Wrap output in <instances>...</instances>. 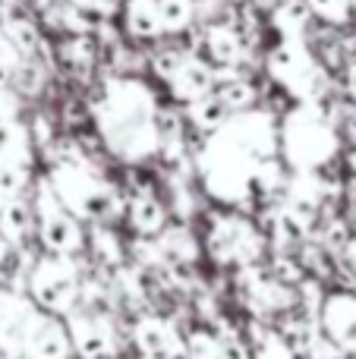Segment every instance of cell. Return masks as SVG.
<instances>
[{"label":"cell","mask_w":356,"mask_h":359,"mask_svg":"<svg viewBox=\"0 0 356 359\" xmlns=\"http://www.w3.org/2000/svg\"><path fill=\"white\" fill-rule=\"evenodd\" d=\"M32 297L48 312H69L79 297V278L67 259L54 255L35 265L32 271Z\"/></svg>","instance_id":"6da1fadb"},{"label":"cell","mask_w":356,"mask_h":359,"mask_svg":"<svg viewBox=\"0 0 356 359\" xmlns=\"http://www.w3.org/2000/svg\"><path fill=\"white\" fill-rule=\"evenodd\" d=\"M322 337L341 353H356V297L350 293H334L319 309Z\"/></svg>","instance_id":"7a4b0ae2"},{"label":"cell","mask_w":356,"mask_h":359,"mask_svg":"<svg viewBox=\"0 0 356 359\" xmlns=\"http://www.w3.org/2000/svg\"><path fill=\"white\" fill-rule=\"evenodd\" d=\"M69 344L82 359H111L114 331L98 312H79L69 318Z\"/></svg>","instance_id":"3957f363"},{"label":"cell","mask_w":356,"mask_h":359,"mask_svg":"<svg viewBox=\"0 0 356 359\" xmlns=\"http://www.w3.org/2000/svg\"><path fill=\"white\" fill-rule=\"evenodd\" d=\"M38 322V312L32 309L29 299L13 297V293H0V350L6 356L25 350L32 325Z\"/></svg>","instance_id":"277c9868"},{"label":"cell","mask_w":356,"mask_h":359,"mask_svg":"<svg viewBox=\"0 0 356 359\" xmlns=\"http://www.w3.org/2000/svg\"><path fill=\"white\" fill-rule=\"evenodd\" d=\"M136 347L142 350L145 359H180L183 356V337L170 322L158 316H145L136 322Z\"/></svg>","instance_id":"5b68a950"},{"label":"cell","mask_w":356,"mask_h":359,"mask_svg":"<svg viewBox=\"0 0 356 359\" xmlns=\"http://www.w3.org/2000/svg\"><path fill=\"white\" fill-rule=\"evenodd\" d=\"M25 353L32 359H69L73 356L69 331L54 318L38 316V322L29 331V341H25Z\"/></svg>","instance_id":"8992f818"},{"label":"cell","mask_w":356,"mask_h":359,"mask_svg":"<svg viewBox=\"0 0 356 359\" xmlns=\"http://www.w3.org/2000/svg\"><path fill=\"white\" fill-rule=\"evenodd\" d=\"M41 243L54 255H69L73 249L82 246V230L76 227V221L69 215H63L60 208H50L48 202L41 205Z\"/></svg>","instance_id":"52a82bcc"},{"label":"cell","mask_w":356,"mask_h":359,"mask_svg":"<svg viewBox=\"0 0 356 359\" xmlns=\"http://www.w3.org/2000/svg\"><path fill=\"white\" fill-rule=\"evenodd\" d=\"M259 252V240L252 236V230L243 221H221L212 233V255L221 262L233 259H249Z\"/></svg>","instance_id":"ba28073f"},{"label":"cell","mask_w":356,"mask_h":359,"mask_svg":"<svg viewBox=\"0 0 356 359\" xmlns=\"http://www.w3.org/2000/svg\"><path fill=\"white\" fill-rule=\"evenodd\" d=\"M212 86H214V69L205 67V63H199V60H183L180 73L174 76L177 98L193 101V104L196 101H202V98H208Z\"/></svg>","instance_id":"9c48e42d"},{"label":"cell","mask_w":356,"mask_h":359,"mask_svg":"<svg viewBox=\"0 0 356 359\" xmlns=\"http://www.w3.org/2000/svg\"><path fill=\"white\" fill-rule=\"evenodd\" d=\"M29 205L19 202V198H6V205L0 208V240L19 243L25 233H29Z\"/></svg>","instance_id":"30bf717a"},{"label":"cell","mask_w":356,"mask_h":359,"mask_svg":"<svg viewBox=\"0 0 356 359\" xmlns=\"http://www.w3.org/2000/svg\"><path fill=\"white\" fill-rule=\"evenodd\" d=\"M208 50H212L214 63H237L240 54H243V44H240L237 32L231 29V25H214V29H208Z\"/></svg>","instance_id":"8fae6325"},{"label":"cell","mask_w":356,"mask_h":359,"mask_svg":"<svg viewBox=\"0 0 356 359\" xmlns=\"http://www.w3.org/2000/svg\"><path fill=\"white\" fill-rule=\"evenodd\" d=\"M126 29H130L136 38H151L161 32V19H158V10L151 6V0H130Z\"/></svg>","instance_id":"7c38bea8"},{"label":"cell","mask_w":356,"mask_h":359,"mask_svg":"<svg viewBox=\"0 0 356 359\" xmlns=\"http://www.w3.org/2000/svg\"><path fill=\"white\" fill-rule=\"evenodd\" d=\"M132 224H136V230H142V233H158V230L164 227L161 202L151 196H139L136 202H132Z\"/></svg>","instance_id":"4fadbf2b"},{"label":"cell","mask_w":356,"mask_h":359,"mask_svg":"<svg viewBox=\"0 0 356 359\" xmlns=\"http://www.w3.org/2000/svg\"><path fill=\"white\" fill-rule=\"evenodd\" d=\"M151 6L158 10L161 29H183L193 16V0H151Z\"/></svg>","instance_id":"5bb4252c"},{"label":"cell","mask_w":356,"mask_h":359,"mask_svg":"<svg viewBox=\"0 0 356 359\" xmlns=\"http://www.w3.org/2000/svg\"><path fill=\"white\" fill-rule=\"evenodd\" d=\"M183 356L186 359H218L221 356V337H214L212 331L199 328L183 341Z\"/></svg>","instance_id":"9a60e30c"},{"label":"cell","mask_w":356,"mask_h":359,"mask_svg":"<svg viewBox=\"0 0 356 359\" xmlns=\"http://www.w3.org/2000/svg\"><path fill=\"white\" fill-rule=\"evenodd\" d=\"M306 19H309V10L303 0H284V4L278 6V29L290 38H296L306 29Z\"/></svg>","instance_id":"2e32d148"},{"label":"cell","mask_w":356,"mask_h":359,"mask_svg":"<svg viewBox=\"0 0 356 359\" xmlns=\"http://www.w3.org/2000/svg\"><path fill=\"white\" fill-rule=\"evenodd\" d=\"M252 341H256V359H296L287 344L281 341V334H275V331L252 328Z\"/></svg>","instance_id":"e0dca14e"},{"label":"cell","mask_w":356,"mask_h":359,"mask_svg":"<svg viewBox=\"0 0 356 359\" xmlns=\"http://www.w3.org/2000/svg\"><path fill=\"white\" fill-rule=\"evenodd\" d=\"M189 117H193L202 130H214V126H221L227 120V111L218 98H202L189 107Z\"/></svg>","instance_id":"ac0fdd59"},{"label":"cell","mask_w":356,"mask_h":359,"mask_svg":"<svg viewBox=\"0 0 356 359\" xmlns=\"http://www.w3.org/2000/svg\"><path fill=\"white\" fill-rule=\"evenodd\" d=\"M214 98L224 104V111H240V107H249L252 104V88L246 86V82L233 79V82H227V86H221Z\"/></svg>","instance_id":"d6986e66"},{"label":"cell","mask_w":356,"mask_h":359,"mask_svg":"<svg viewBox=\"0 0 356 359\" xmlns=\"http://www.w3.org/2000/svg\"><path fill=\"white\" fill-rule=\"evenodd\" d=\"M19 145H22L19 130L10 123V120L0 117V164H16V158L22 155V151H19Z\"/></svg>","instance_id":"ffe728a7"},{"label":"cell","mask_w":356,"mask_h":359,"mask_svg":"<svg viewBox=\"0 0 356 359\" xmlns=\"http://www.w3.org/2000/svg\"><path fill=\"white\" fill-rule=\"evenodd\" d=\"M315 13L328 19V22H347L350 19V0H309Z\"/></svg>","instance_id":"44dd1931"},{"label":"cell","mask_w":356,"mask_h":359,"mask_svg":"<svg viewBox=\"0 0 356 359\" xmlns=\"http://www.w3.org/2000/svg\"><path fill=\"white\" fill-rule=\"evenodd\" d=\"M19 189H22V170H19V164H0V196L16 198Z\"/></svg>","instance_id":"7402d4cb"},{"label":"cell","mask_w":356,"mask_h":359,"mask_svg":"<svg viewBox=\"0 0 356 359\" xmlns=\"http://www.w3.org/2000/svg\"><path fill=\"white\" fill-rule=\"evenodd\" d=\"M180 67H183V57L177 54V50H164V54L155 57V69L164 79H174V76L180 73Z\"/></svg>","instance_id":"603a6c76"},{"label":"cell","mask_w":356,"mask_h":359,"mask_svg":"<svg viewBox=\"0 0 356 359\" xmlns=\"http://www.w3.org/2000/svg\"><path fill=\"white\" fill-rule=\"evenodd\" d=\"M218 359H252V353L237 334H224L221 337V356Z\"/></svg>","instance_id":"cb8c5ba5"},{"label":"cell","mask_w":356,"mask_h":359,"mask_svg":"<svg viewBox=\"0 0 356 359\" xmlns=\"http://www.w3.org/2000/svg\"><path fill=\"white\" fill-rule=\"evenodd\" d=\"M95 243H98V259L104 262V265H117V262H120V249L114 246L111 236L98 230V233H95Z\"/></svg>","instance_id":"d4e9b609"},{"label":"cell","mask_w":356,"mask_h":359,"mask_svg":"<svg viewBox=\"0 0 356 359\" xmlns=\"http://www.w3.org/2000/svg\"><path fill=\"white\" fill-rule=\"evenodd\" d=\"M6 359H32L29 353H25V350H19V353H10V356H6Z\"/></svg>","instance_id":"484cf974"},{"label":"cell","mask_w":356,"mask_h":359,"mask_svg":"<svg viewBox=\"0 0 356 359\" xmlns=\"http://www.w3.org/2000/svg\"><path fill=\"white\" fill-rule=\"evenodd\" d=\"M79 6H95V0H76Z\"/></svg>","instance_id":"4316f807"},{"label":"cell","mask_w":356,"mask_h":359,"mask_svg":"<svg viewBox=\"0 0 356 359\" xmlns=\"http://www.w3.org/2000/svg\"><path fill=\"white\" fill-rule=\"evenodd\" d=\"M4 205H6V198H4V196H0V208H4Z\"/></svg>","instance_id":"83f0119b"},{"label":"cell","mask_w":356,"mask_h":359,"mask_svg":"<svg viewBox=\"0 0 356 359\" xmlns=\"http://www.w3.org/2000/svg\"><path fill=\"white\" fill-rule=\"evenodd\" d=\"M0 114H4V101H0Z\"/></svg>","instance_id":"f1b7e54d"},{"label":"cell","mask_w":356,"mask_h":359,"mask_svg":"<svg viewBox=\"0 0 356 359\" xmlns=\"http://www.w3.org/2000/svg\"><path fill=\"white\" fill-rule=\"evenodd\" d=\"M142 359H145V356H142Z\"/></svg>","instance_id":"f546056e"}]
</instances>
